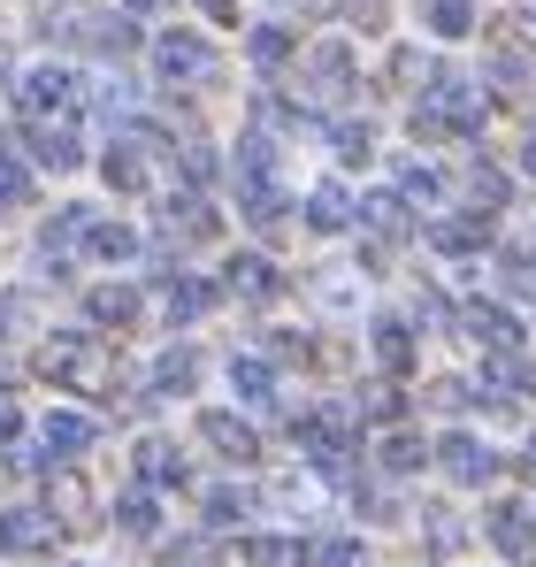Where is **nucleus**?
<instances>
[{
    "mask_svg": "<svg viewBox=\"0 0 536 567\" xmlns=\"http://www.w3.org/2000/svg\"><path fill=\"white\" fill-rule=\"evenodd\" d=\"M238 192H246V215L254 223H276L284 215V199H276V146H268L261 131L238 138Z\"/></svg>",
    "mask_w": 536,
    "mask_h": 567,
    "instance_id": "1",
    "label": "nucleus"
},
{
    "mask_svg": "<svg viewBox=\"0 0 536 567\" xmlns=\"http://www.w3.org/2000/svg\"><path fill=\"white\" fill-rule=\"evenodd\" d=\"M70 100H78V78H70L62 62H39V70L23 78V115H31V123H54Z\"/></svg>",
    "mask_w": 536,
    "mask_h": 567,
    "instance_id": "2",
    "label": "nucleus"
},
{
    "mask_svg": "<svg viewBox=\"0 0 536 567\" xmlns=\"http://www.w3.org/2000/svg\"><path fill=\"white\" fill-rule=\"evenodd\" d=\"M154 70H162V78H169V85H192V78H207V70H215V54H207V39H199V31H169V39H162V47H154Z\"/></svg>",
    "mask_w": 536,
    "mask_h": 567,
    "instance_id": "3",
    "label": "nucleus"
},
{
    "mask_svg": "<svg viewBox=\"0 0 536 567\" xmlns=\"http://www.w3.org/2000/svg\"><path fill=\"white\" fill-rule=\"evenodd\" d=\"M47 377L92 391V383H100V353H92L85 338H54V346H47Z\"/></svg>",
    "mask_w": 536,
    "mask_h": 567,
    "instance_id": "4",
    "label": "nucleus"
},
{
    "mask_svg": "<svg viewBox=\"0 0 536 567\" xmlns=\"http://www.w3.org/2000/svg\"><path fill=\"white\" fill-rule=\"evenodd\" d=\"M437 461H445L452 483H483V475H498V453H491V445H475L467 430H452L445 445H437Z\"/></svg>",
    "mask_w": 536,
    "mask_h": 567,
    "instance_id": "5",
    "label": "nucleus"
},
{
    "mask_svg": "<svg viewBox=\"0 0 536 567\" xmlns=\"http://www.w3.org/2000/svg\"><path fill=\"white\" fill-rule=\"evenodd\" d=\"M299 445H307L315 461L346 468V453H353V437H346V414H330V406H322V414H307V422H299Z\"/></svg>",
    "mask_w": 536,
    "mask_h": 567,
    "instance_id": "6",
    "label": "nucleus"
},
{
    "mask_svg": "<svg viewBox=\"0 0 536 567\" xmlns=\"http://www.w3.org/2000/svg\"><path fill=\"white\" fill-rule=\"evenodd\" d=\"M467 338L491 346V353H506V361L522 353V322H514L506 307H467Z\"/></svg>",
    "mask_w": 536,
    "mask_h": 567,
    "instance_id": "7",
    "label": "nucleus"
},
{
    "mask_svg": "<svg viewBox=\"0 0 536 567\" xmlns=\"http://www.w3.org/2000/svg\"><path fill=\"white\" fill-rule=\"evenodd\" d=\"M39 545H54V514H39V506L0 514V553H39Z\"/></svg>",
    "mask_w": 536,
    "mask_h": 567,
    "instance_id": "8",
    "label": "nucleus"
},
{
    "mask_svg": "<svg viewBox=\"0 0 536 567\" xmlns=\"http://www.w3.org/2000/svg\"><path fill=\"white\" fill-rule=\"evenodd\" d=\"M199 437H207L223 461H254V453H261V437H254L238 414H199Z\"/></svg>",
    "mask_w": 536,
    "mask_h": 567,
    "instance_id": "9",
    "label": "nucleus"
},
{
    "mask_svg": "<svg viewBox=\"0 0 536 567\" xmlns=\"http://www.w3.org/2000/svg\"><path fill=\"white\" fill-rule=\"evenodd\" d=\"M39 437H47V461H70V453L92 445V414H70V406H62V414H47Z\"/></svg>",
    "mask_w": 536,
    "mask_h": 567,
    "instance_id": "10",
    "label": "nucleus"
},
{
    "mask_svg": "<svg viewBox=\"0 0 536 567\" xmlns=\"http://www.w3.org/2000/svg\"><path fill=\"white\" fill-rule=\"evenodd\" d=\"M360 223L375 230V238H406L414 223H406V192H375V199H360Z\"/></svg>",
    "mask_w": 536,
    "mask_h": 567,
    "instance_id": "11",
    "label": "nucleus"
},
{
    "mask_svg": "<svg viewBox=\"0 0 536 567\" xmlns=\"http://www.w3.org/2000/svg\"><path fill=\"white\" fill-rule=\"evenodd\" d=\"M138 475H146L154 491H177V483H184V453H177V445H162V437H146V445H138Z\"/></svg>",
    "mask_w": 536,
    "mask_h": 567,
    "instance_id": "12",
    "label": "nucleus"
},
{
    "mask_svg": "<svg viewBox=\"0 0 536 567\" xmlns=\"http://www.w3.org/2000/svg\"><path fill=\"white\" fill-rule=\"evenodd\" d=\"M31 154H39L47 169H70V162H78V131H70V123H31Z\"/></svg>",
    "mask_w": 536,
    "mask_h": 567,
    "instance_id": "13",
    "label": "nucleus"
},
{
    "mask_svg": "<svg viewBox=\"0 0 536 567\" xmlns=\"http://www.w3.org/2000/svg\"><path fill=\"white\" fill-rule=\"evenodd\" d=\"M107 185L146 192V146H138V138H115V146H107Z\"/></svg>",
    "mask_w": 536,
    "mask_h": 567,
    "instance_id": "14",
    "label": "nucleus"
},
{
    "mask_svg": "<svg viewBox=\"0 0 536 567\" xmlns=\"http://www.w3.org/2000/svg\"><path fill=\"white\" fill-rule=\"evenodd\" d=\"M353 215H360V207H353V199H346L338 185H322L315 199H307V230H322V238H330V230H346Z\"/></svg>",
    "mask_w": 536,
    "mask_h": 567,
    "instance_id": "15",
    "label": "nucleus"
},
{
    "mask_svg": "<svg viewBox=\"0 0 536 567\" xmlns=\"http://www.w3.org/2000/svg\"><path fill=\"white\" fill-rule=\"evenodd\" d=\"M85 307H92V322H115V330H131V322H138V291H123V284H100Z\"/></svg>",
    "mask_w": 536,
    "mask_h": 567,
    "instance_id": "16",
    "label": "nucleus"
},
{
    "mask_svg": "<svg viewBox=\"0 0 536 567\" xmlns=\"http://www.w3.org/2000/svg\"><path fill=\"white\" fill-rule=\"evenodd\" d=\"M422 23H430L437 39H467V31H475V8H467V0H422Z\"/></svg>",
    "mask_w": 536,
    "mask_h": 567,
    "instance_id": "17",
    "label": "nucleus"
},
{
    "mask_svg": "<svg viewBox=\"0 0 536 567\" xmlns=\"http://www.w3.org/2000/svg\"><path fill=\"white\" fill-rule=\"evenodd\" d=\"M375 361H383L391 377L414 369V338H406V322H375Z\"/></svg>",
    "mask_w": 536,
    "mask_h": 567,
    "instance_id": "18",
    "label": "nucleus"
},
{
    "mask_svg": "<svg viewBox=\"0 0 536 567\" xmlns=\"http://www.w3.org/2000/svg\"><path fill=\"white\" fill-rule=\"evenodd\" d=\"M315 85H322V93H346V85H353V54H346L338 39L315 47Z\"/></svg>",
    "mask_w": 536,
    "mask_h": 567,
    "instance_id": "19",
    "label": "nucleus"
},
{
    "mask_svg": "<svg viewBox=\"0 0 536 567\" xmlns=\"http://www.w3.org/2000/svg\"><path fill=\"white\" fill-rule=\"evenodd\" d=\"M207 307H215V284H199V277H177V284H169V315H177V322H199Z\"/></svg>",
    "mask_w": 536,
    "mask_h": 567,
    "instance_id": "20",
    "label": "nucleus"
},
{
    "mask_svg": "<svg viewBox=\"0 0 536 567\" xmlns=\"http://www.w3.org/2000/svg\"><path fill=\"white\" fill-rule=\"evenodd\" d=\"M422 461H430V445H422L414 430H391V437H383V468H391V475L422 468Z\"/></svg>",
    "mask_w": 536,
    "mask_h": 567,
    "instance_id": "21",
    "label": "nucleus"
},
{
    "mask_svg": "<svg viewBox=\"0 0 536 567\" xmlns=\"http://www.w3.org/2000/svg\"><path fill=\"white\" fill-rule=\"evenodd\" d=\"M230 291H246V299H268V291H276L261 254H238V261H230Z\"/></svg>",
    "mask_w": 536,
    "mask_h": 567,
    "instance_id": "22",
    "label": "nucleus"
},
{
    "mask_svg": "<svg viewBox=\"0 0 536 567\" xmlns=\"http://www.w3.org/2000/svg\"><path fill=\"white\" fill-rule=\"evenodd\" d=\"M162 223H169V230H184V238H207V230H215V215H207V207H199V199H192V192H184V199H169V207H162Z\"/></svg>",
    "mask_w": 536,
    "mask_h": 567,
    "instance_id": "23",
    "label": "nucleus"
},
{
    "mask_svg": "<svg viewBox=\"0 0 536 567\" xmlns=\"http://www.w3.org/2000/svg\"><path fill=\"white\" fill-rule=\"evenodd\" d=\"M92 254H100V261H131V254H138V230H123V223H92Z\"/></svg>",
    "mask_w": 536,
    "mask_h": 567,
    "instance_id": "24",
    "label": "nucleus"
},
{
    "mask_svg": "<svg viewBox=\"0 0 536 567\" xmlns=\"http://www.w3.org/2000/svg\"><path fill=\"white\" fill-rule=\"evenodd\" d=\"M246 506H254V498H246V491H230V483H223V491H207V522H215V529L246 522Z\"/></svg>",
    "mask_w": 536,
    "mask_h": 567,
    "instance_id": "25",
    "label": "nucleus"
},
{
    "mask_svg": "<svg viewBox=\"0 0 536 567\" xmlns=\"http://www.w3.org/2000/svg\"><path fill=\"white\" fill-rule=\"evenodd\" d=\"M353 553H360L353 537H315V545H307V560H299V567H353Z\"/></svg>",
    "mask_w": 536,
    "mask_h": 567,
    "instance_id": "26",
    "label": "nucleus"
},
{
    "mask_svg": "<svg viewBox=\"0 0 536 567\" xmlns=\"http://www.w3.org/2000/svg\"><path fill=\"white\" fill-rule=\"evenodd\" d=\"M246 560H254V567H291V560H307V545H284V537H254V545H246Z\"/></svg>",
    "mask_w": 536,
    "mask_h": 567,
    "instance_id": "27",
    "label": "nucleus"
},
{
    "mask_svg": "<svg viewBox=\"0 0 536 567\" xmlns=\"http://www.w3.org/2000/svg\"><path fill=\"white\" fill-rule=\"evenodd\" d=\"M230 383H238L246 399H276V377H268V361H230Z\"/></svg>",
    "mask_w": 536,
    "mask_h": 567,
    "instance_id": "28",
    "label": "nucleus"
},
{
    "mask_svg": "<svg viewBox=\"0 0 536 567\" xmlns=\"http://www.w3.org/2000/svg\"><path fill=\"white\" fill-rule=\"evenodd\" d=\"M491 529H498V545H506V553H529V522H522V506H498V514H491Z\"/></svg>",
    "mask_w": 536,
    "mask_h": 567,
    "instance_id": "29",
    "label": "nucleus"
},
{
    "mask_svg": "<svg viewBox=\"0 0 536 567\" xmlns=\"http://www.w3.org/2000/svg\"><path fill=\"white\" fill-rule=\"evenodd\" d=\"M115 522H123L131 537H146V529H154V498H146V491H131V498L115 506Z\"/></svg>",
    "mask_w": 536,
    "mask_h": 567,
    "instance_id": "30",
    "label": "nucleus"
},
{
    "mask_svg": "<svg viewBox=\"0 0 536 567\" xmlns=\"http://www.w3.org/2000/svg\"><path fill=\"white\" fill-rule=\"evenodd\" d=\"M23 192H31V177H23V162H16V154L0 146V207H16Z\"/></svg>",
    "mask_w": 536,
    "mask_h": 567,
    "instance_id": "31",
    "label": "nucleus"
},
{
    "mask_svg": "<svg viewBox=\"0 0 536 567\" xmlns=\"http://www.w3.org/2000/svg\"><path fill=\"white\" fill-rule=\"evenodd\" d=\"M437 246H445V254H475V246H483V223H445Z\"/></svg>",
    "mask_w": 536,
    "mask_h": 567,
    "instance_id": "32",
    "label": "nucleus"
},
{
    "mask_svg": "<svg viewBox=\"0 0 536 567\" xmlns=\"http://www.w3.org/2000/svg\"><path fill=\"white\" fill-rule=\"evenodd\" d=\"M284 54H291V31H254V62H261V70H276Z\"/></svg>",
    "mask_w": 536,
    "mask_h": 567,
    "instance_id": "33",
    "label": "nucleus"
},
{
    "mask_svg": "<svg viewBox=\"0 0 536 567\" xmlns=\"http://www.w3.org/2000/svg\"><path fill=\"white\" fill-rule=\"evenodd\" d=\"M330 138H338V154H346V162H368V123H338Z\"/></svg>",
    "mask_w": 536,
    "mask_h": 567,
    "instance_id": "34",
    "label": "nucleus"
},
{
    "mask_svg": "<svg viewBox=\"0 0 536 567\" xmlns=\"http://www.w3.org/2000/svg\"><path fill=\"white\" fill-rule=\"evenodd\" d=\"M399 192H406V199H437V169H422V162L399 169Z\"/></svg>",
    "mask_w": 536,
    "mask_h": 567,
    "instance_id": "35",
    "label": "nucleus"
},
{
    "mask_svg": "<svg viewBox=\"0 0 536 567\" xmlns=\"http://www.w3.org/2000/svg\"><path fill=\"white\" fill-rule=\"evenodd\" d=\"M154 383H162V391H184V383H192V353H169V361L154 369Z\"/></svg>",
    "mask_w": 536,
    "mask_h": 567,
    "instance_id": "36",
    "label": "nucleus"
},
{
    "mask_svg": "<svg viewBox=\"0 0 536 567\" xmlns=\"http://www.w3.org/2000/svg\"><path fill=\"white\" fill-rule=\"evenodd\" d=\"M169 567H215V553L199 537H184V545H169Z\"/></svg>",
    "mask_w": 536,
    "mask_h": 567,
    "instance_id": "37",
    "label": "nucleus"
},
{
    "mask_svg": "<svg viewBox=\"0 0 536 567\" xmlns=\"http://www.w3.org/2000/svg\"><path fill=\"white\" fill-rule=\"evenodd\" d=\"M467 185H475V199H483V207H498V199H506V177H498V169H475Z\"/></svg>",
    "mask_w": 536,
    "mask_h": 567,
    "instance_id": "38",
    "label": "nucleus"
},
{
    "mask_svg": "<svg viewBox=\"0 0 536 567\" xmlns=\"http://www.w3.org/2000/svg\"><path fill=\"white\" fill-rule=\"evenodd\" d=\"M430 545H437V553H452V545H460V529H452L445 514H430Z\"/></svg>",
    "mask_w": 536,
    "mask_h": 567,
    "instance_id": "39",
    "label": "nucleus"
},
{
    "mask_svg": "<svg viewBox=\"0 0 536 567\" xmlns=\"http://www.w3.org/2000/svg\"><path fill=\"white\" fill-rule=\"evenodd\" d=\"M16 430H23V414H16V399H8V391H0V445H8V437H16Z\"/></svg>",
    "mask_w": 536,
    "mask_h": 567,
    "instance_id": "40",
    "label": "nucleus"
},
{
    "mask_svg": "<svg viewBox=\"0 0 536 567\" xmlns=\"http://www.w3.org/2000/svg\"><path fill=\"white\" fill-rule=\"evenodd\" d=\"M522 162H529V177H536V138H529V146H522Z\"/></svg>",
    "mask_w": 536,
    "mask_h": 567,
    "instance_id": "41",
    "label": "nucleus"
},
{
    "mask_svg": "<svg viewBox=\"0 0 536 567\" xmlns=\"http://www.w3.org/2000/svg\"><path fill=\"white\" fill-rule=\"evenodd\" d=\"M207 8H215V16H230V0H207Z\"/></svg>",
    "mask_w": 536,
    "mask_h": 567,
    "instance_id": "42",
    "label": "nucleus"
},
{
    "mask_svg": "<svg viewBox=\"0 0 536 567\" xmlns=\"http://www.w3.org/2000/svg\"><path fill=\"white\" fill-rule=\"evenodd\" d=\"M123 8H154V0H123Z\"/></svg>",
    "mask_w": 536,
    "mask_h": 567,
    "instance_id": "43",
    "label": "nucleus"
}]
</instances>
